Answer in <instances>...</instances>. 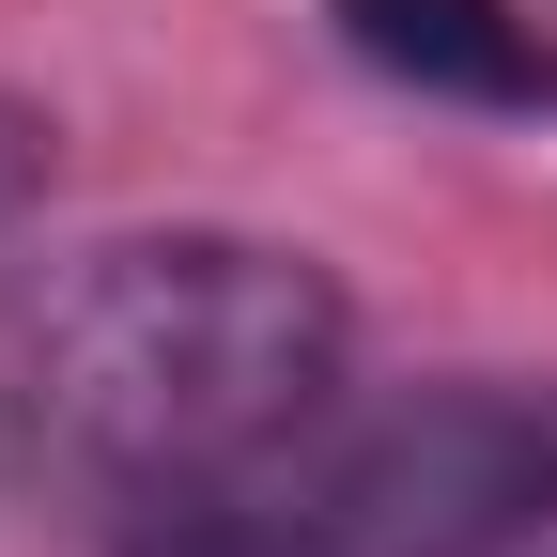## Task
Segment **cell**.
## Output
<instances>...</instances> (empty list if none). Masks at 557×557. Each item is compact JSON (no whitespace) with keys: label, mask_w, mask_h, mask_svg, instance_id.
<instances>
[{"label":"cell","mask_w":557,"mask_h":557,"mask_svg":"<svg viewBox=\"0 0 557 557\" xmlns=\"http://www.w3.org/2000/svg\"><path fill=\"white\" fill-rule=\"evenodd\" d=\"M357 310L263 233H94L0 278V496L171 511L341 403Z\"/></svg>","instance_id":"obj_1"},{"label":"cell","mask_w":557,"mask_h":557,"mask_svg":"<svg viewBox=\"0 0 557 557\" xmlns=\"http://www.w3.org/2000/svg\"><path fill=\"white\" fill-rule=\"evenodd\" d=\"M542 542H557V387L511 372L310 403L278 449L124 527V557H542Z\"/></svg>","instance_id":"obj_2"},{"label":"cell","mask_w":557,"mask_h":557,"mask_svg":"<svg viewBox=\"0 0 557 557\" xmlns=\"http://www.w3.org/2000/svg\"><path fill=\"white\" fill-rule=\"evenodd\" d=\"M325 32L357 47L372 78L434 94V109H496V124L557 109V47H542L527 0H325Z\"/></svg>","instance_id":"obj_3"},{"label":"cell","mask_w":557,"mask_h":557,"mask_svg":"<svg viewBox=\"0 0 557 557\" xmlns=\"http://www.w3.org/2000/svg\"><path fill=\"white\" fill-rule=\"evenodd\" d=\"M32 201H47V124H32L16 94H0V248L32 233Z\"/></svg>","instance_id":"obj_4"}]
</instances>
